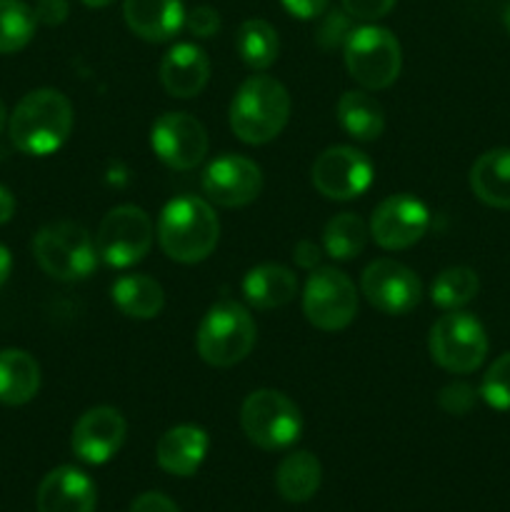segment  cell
<instances>
[{"mask_svg":"<svg viewBox=\"0 0 510 512\" xmlns=\"http://www.w3.org/2000/svg\"><path fill=\"white\" fill-rule=\"evenodd\" d=\"M153 238V220L143 208L118 205L100 223L95 250H98V258L110 268H130L150 253Z\"/></svg>","mask_w":510,"mask_h":512,"instance_id":"obj_9","label":"cell"},{"mask_svg":"<svg viewBox=\"0 0 510 512\" xmlns=\"http://www.w3.org/2000/svg\"><path fill=\"white\" fill-rule=\"evenodd\" d=\"M125 435H128V423L123 413L110 405H98V408L85 410L73 425V445L75 458L88 465H103L118 455L123 448Z\"/></svg>","mask_w":510,"mask_h":512,"instance_id":"obj_16","label":"cell"},{"mask_svg":"<svg viewBox=\"0 0 510 512\" xmlns=\"http://www.w3.org/2000/svg\"><path fill=\"white\" fill-rule=\"evenodd\" d=\"M430 358L453 375H468L483 365L488 355V335L483 323L465 310H448L430 328Z\"/></svg>","mask_w":510,"mask_h":512,"instance_id":"obj_7","label":"cell"},{"mask_svg":"<svg viewBox=\"0 0 510 512\" xmlns=\"http://www.w3.org/2000/svg\"><path fill=\"white\" fill-rule=\"evenodd\" d=\"M123 15L128 28L148 43H165L185 28L180 0H125Z\"/></svg>","mask_w":510,"mask_h":512,"instance_id":"obj_20","label":"cell"},{"mask_svg":"<svg viewBox=\"0 0 510 512\" xmlns=\"http://www.w3.org/2000/svg\"><path fill=\"white\" fill-rule=\"evenodd\" d=\"M40 390V365L18 348L0 350V403L18 408L30 403Z\"/></svg>","mask_w":510,"mask_h":512,"instance_id":"obj_22","label":"cell"},{"mask_svg":"<svg viewBox=\"0 0 510 512\" xmlns=\"http://www.w3.org/2000/svg\"><path fill=\"white\" fill-rule=\"evenodd\" d=\"M33 8L23 0H0V53L10 55L23 50L35 35Z\"/></svg>","mask_w":510,"mask_h":512,"instance_id":"obj_30","label":"cell"},{"mask_svg":"<svg viewBox=\"0 0 510 512\" xmlns=\"http://www.w3.org/2000/svg\"><path fill=\"white\" fill-rule=\"evenodd\" d=\"M243 295L255 310L283 308L298 295V278L285 265L263 263L248 270L243 278Z\"/></svg>","mask_w":510,"mask_h":512,"instance_id":"obj_21","label":"cell"},{"mask_svg":"<svg viewBox=\"0 0 510 512\" xmlns=\"http://www.w3.org/2000/svg\"><path fill=\"white\" fill-rule=\"evenodd\" d=\"M430 228V213L423 200L400 193L385 198L370 218V238L385 250H405L418 243Z\"/></svg>","mask_w":510,"mask_h":512,"instance_id":"obj_14","label":"cell"},{"mask_svg":"<svg viewBox=\"0 0 510 512\" xmlns=\"http://www.w3.org/2000/svg\"><path fill=\"white\" fill-rule=\"evenodd\" d=\"M480 390H475L473 385L468 383H450L440 390L438 405L450 415H465L475 408L478 403Z\"/></svg>","mask_w":510,"mask_h":512,"instance_id":"obj_33","label":"cell"},{"mask_svg":"<svg viewBox=\"0 0 510 512\" xmlns=\"http://www.w3.org/2000/svg\"><path fill=\"white\" fill-rule=\"evenodd\" d=\"M320 258H323V255H320V248L313 243V240H300V243L295 245L293 260L300 265V268L305 270L320 268Z\"/></svg>","mask_w":510,"mask_h":512,"instance_id":"obj_39","label":"cell"},{"mask_svg":"<svg viewBox=\"0 0 510 512\" xmlns=\"http://www.w3.org/2000/svg\"><path fill=\"white\" fill-rule=\"evenodd\" d=\"M115 308L133 320H153L158 318L165 305L163 285L150 275H123L110 288Z\"/></svg>","mask_w":510,"mask_h":512,"instance_id":"obj_24","label":"cell"},{"mask_svg":"<svg viewBox=\"0 0 510 512\" xmlns=\"http://www.w3.org/2000/svg\"><path fill=\"white\" fill-rule=\"evenodd\" d=\"M210 80V58L195 43H178L163 55L160 83L173 98L188 100L203 93Z\"/></svg>","mask_w":510,"mask_h":512,"instance_id":"obj_18","label":"cell"},{"mask_svg":"<svg viewBox=\"0 0 510 512\" xmlns=\"http://www.w3.org/2000/svg\"><path fill=\"white\" fill-rule=\"evenodd\" d=\"M235 50L250 70H268L278 60V33L265 20L250 18L235 33Z\"/></svg>","mask_w":510,"mask_h":512,"instance_id":"obj_27","label":"cell"},{"mask_svg":"<svg viewBox=\"0 0 510 512\" xmlns=\"http://www.w3.org/2000/svg\"><path fill=\"white\" fill-rule=\"evenodd\" d=\"M95 503L93 480L73 465L50 470L38 488V512H95Z\"/></svg>","mask_w":510,"mask_h":512,"instance_id":"obj_17","label":"cell"},{"mask_svg":"<svg viewBox=\"0 0 510 512\" xmlns=\"http://www.w3.org/2000/svg\"><path fill=\"white\" fill-rule=\"evenodd\" d=\"M258 338V328L245 305L220 300L203 315L195 335L198 355L213 368H230L250 355Z\"/></svg>","mask_w":510,"mask_h":512,"instance_id":"obj_4","label":"cell"},{"mask_svg":"<svg viewBox=\"0 0 510 512\" xmlns=\"http://www.w3.org/2000/svg\"><path fill=\"white\" fill-rule=\"evenodd\" d=\"M185 28L195 35V38H213L220 30V15L218 10L210 5H198L190 13H185Z\"/></svg>","mask_w":510,"mask_h":512,"instance_id":"obj_34","label":"cell"},{"mask_svg":"<svg viewBox=\"0 0 510 512\" xmlns=\"http://www.w3.org/2000/svg\"><path fill=\"white\" fill-rule=\"evenodd\" d=\"M323 480V468L320 460L308 450H295L275 470V488L280 498L288 503H308L320 488Z\"/></svg>","mask_w":510,"mask_h":512,"instance_id":"obj_25","label":"cell"},{"mask_svg":"<svg viewBox=\"0 0 510 512\" xmlns=\"http://www.w3.org/2000/svg\"><path fill=\"white\" fill-rule=\"evenodd\" d=\"M128 512H180L178 505L163 493H143L133 500Z\"/></svg>","mask_w":510,"mask_h":512,"instance_id":"obj_37","label":"cell"},{"mask_svg":"<svg viewBox=\"0 0 510 512\" xmlns=\"http://www.w3.org/2000/svg\"><path fill=\"white\" fill-rule=\"evenodd\" d=\"M83 5H88V8H105V5H110L113 0H80Z\"/></svg>","mask_w":510,"mask_h":512,"instance_id":"obj_42","label":"cell"},{"mask_svg":"<svg viewBox=\"0 0 510 512\" xmlns=\"http://www.w3.org/2000/svg\"><path fill=\"white\" fill-rule=\"evenodd\" d=\"M338 123L350 138L378 140L385 130L383 105L365 90H348L338 100Z\"/></svg>","mask_w":510,"mask_h":512,"instance_id":"obj_26","label":"cell"},{"mask_svg":"<svg viewBox=\"0 0 510 512\" xmlns=\"http://www.w3.org/2000/svg\"><path fill=\"white\" fill-rule=\"evenodd\" d=\"M280 3L285 5V10H288L293 18L300 20L320 18V15L325 13V8H328V0H280Z\"/></svg>","mask_w":510,"mask_h":512,"instance_id":"obj_38","label":"cell"},{"mask_svg":"<svg viewBox=\"0 0 510 512\" xmlns=\"http://www.w3.org/2000/svg\"><path fill=\"white\" fill-rule=\"evenodd\" d=\"M350 33H353V18H350L345 10H330V13H325V18L318 23L315 40H318L320 48L333 50L345 45Z\"/></svg>","mask_w":510,"mask_h":512,"instance_id":"obj_32","label":"cell"},{"mask_svg":"<svg viewBox=\"0 0 510 512\" xmlns=\"http://www.w3.org/2000/svg\"><path fill=\"white\" fill-rule=\"evenodd\" d=\"M288 118V90L270 75H250L230 103V128L248 145H265L278 138Z\"/></svg>","mask_w":510,"mask_h":512,"instance_id":"obj_3","label":"cell"},{"mask_svg":"<svg viewBox=\"0 0 510 512\" xmlns=\"http://www.w3.org/2000/svg\"><path fill=\"white\" fill-rule=\"evenodd\" d=\"M480 398L493 410H510V353L500 355L483 375Z\"/></svg>","mask_w":510,"mask_h":512,"instance_id":"obj_31","label":"cell"},{"mask_svg":"<svg viewBox=\"0 0 510 512\" xmlns=\"http://www.w3.org/2000/svg\"><path fill=\"white\" fill-rule=\"evenodd\" d=\"M370 228L355 213H340L323 230V250L333 260L358 258L368 243Z\"/></svg>","mask_w":510,"mask_h":512,"instance_id":"obj_28","label":"cell"},{"mask_svg":"<svg viewBox=\"0 0 510 512\" xmlns=\"http://www.w3.org/2000/svg\"><path fill=\"white\" fill-rule=\"evenodd\" d=\"M345 68L355 83L365 90H383L398 80L403 65V50L398 38L380 25L353 28L343 45Z\"/></svg>","mask_w":510,"mask_h":512,"instance_id":"obj_6","label":"cell"},{"mask_svg":"<svg viewBox=\"0 0 510 512\" xmlns=\"http://www.w3.org/2000/svg\"><path fill=\"white\" fill-rule=\"evenodd\" d=\"M470 188L490 208H510V148H495L480 155L470 168Z\"/></svg>","mask_w":510,"mask_h":512,"instance_id":"obj_23","label":"cell"},{"mask_svg":"<svg viewBox=\"0 0 510 512\" xmlns=\"http://www.w3.org/2000/svg\"><path fill=\"white\" fill-rule=\"evenodd\" d=\"M373 183V163L350 145H333L313 163V185L328 200L360 198Z\"/></svg>","mask_w":510,"mask_h":512,"instance_id":"obj_12","label":"cell"},{"mask_svg":"<svg viewBox=\"0 0 510 512\" xmlns=\"http://www.w3.org/2000/svg\"><path fill=\"white\" fill-rule=\"evenodd\" d=\"M360 290L383 315H408L423 300V283L408 265L393 258L373 260L363 270Z\"/></svg>","mask_w":510,"mask_h":512,"instance_id":"obj_11","label":"cell"},{"mask_svg":"<svg viewBox=\"0 0 510 512\" xmlns=\"http://www.w3.org/2000/svg\"><path fill=\"white\" fill-rule=\"evenodd\" d=\"M478 290L480 280L475 270L455 265V268H445L443 273L435 275L433 285H430V300L448 313V310H460L463 305H468L478 295Z\"/></svg>","mask_w":510,"mask_h":512,"instance_id":"obj_29","label":"cell"},{"mask_svg":"<svg viewBox=\"0 0 510 512\" xmlns=\"http://www.w3.org/2000/svg\"><path fill=\"white\" fill-rule=\"evenodd\" d=\"M240 425L253 445L263 450H285L303 433L298 405L280 390H255L240 408Z\"/></svg>","mask_w":510,"mask_h":512,"instance_id":"obj_8","label":"cell"},{"mask_svg":"<svg viewBox=\"0 0 510 512\" xmlns=\"http://www.w3.org/2000/svg\"><path fill=\"white\" fill-rule=\"evenodd\" d=\"M203 193L220 208H243L263 190V170L243 155H220L203 170Z\"/></svg>","mask_w":510,"mask_h":512,"instance_id":"obj_15","label":"cell"},{"mask_svg":"<svg viewBox=\"0 0 510 512\" xmlns=\"http://www.w3.org/2000/svg\"><path fill=\"white\" fill-rule=\"evenodd\" d=\"M5 123H8V110H5V103L0 100V133H3Z\"/></svg>","mask_w":510,"mask_h":512,"instance_id":"obj_43","label":"cell"},{"mask_svg":"<svg viewBox=\"0 0 510 512\" xmlns=\"http://www.w3.org/2000/svg\"><path fill=\"white\" fill-rule=\"evenodd\" d=\"M503 23H505V28H508V33H510V3L505 5V13H503Z\"/></svg>","mask_w":510,"mask_h":512,"instance_id":"obj_44","label":"cell"},{"mask_svg":"<svg viewBox=\"0 0 510 512\" xmlns=\"http://www.w3.org/2000/svg\"><path fill=\"white\" fill-rule=\"evenodd\" d=\"M220 238L213 205L195 195L170 200L158 218V243L175 263L193 265L208 258Z\"/></svg>","mask_w":510,"mask_h":512,"instance_id":"obj_2","label":"cell"},{"mask_svg":"<svg viewBox=\"0 0 510 512\" xmlns=\"http://www.w3.org/2000/svg\"><path fill=\"white\" fill-rule=\"evenodd\" d=\"M10 265H13V258H10V250L5 248V245H0V288H3V283H5V280H8Z\"/></svg>","mask_w":510,"mask_h":512,"instance_id":"obj_41","label":"cell"},{"mask_svg":"<svg viewBox=\"0 0 510 512\" xmlns=\"http://www.w3.org/2000/svg\"><path fill=\"white\" fill-rule=\"evenodd\" d=\"M33 255L43 273L65 283L88 278L98 265L95 240L83 225L70 220L43 225L33 238Z\"/></svg>","mask_w":510,"mask_h":512,"instance_id":"obj_5","label":"cell"},{"mask_svg":"<svg viewBox=\"0 0 510 512\" xmlns=\"http://www.w3.org/2000/svg\"><path fill=\"white\" fill-rule=\"evenodd\" d=\"M33 13H35V20H38V23L55 28V25L65 23V18H68V13H70V5H68V0H38L33 8Z\"/></svg>","mask_w":510,"mask_h":512,"instance_id":"obj_36","label":"cell"},{"mask_svg":"<svg viewBox=\"0 0 510 512\" xmlns=\"http://www.w3.org/2000/svg\"><path fill=\"white\" fill-rule=\"evenodd\" d=\"M15 215V198L5 185H0V225L8 223Z\"/></svg>","mask_w":510,"mask_h":512,"instance_id":"obj_40","label":"cell"},{"mask_svg":"<svg viewBox=\"0 0 510 512\" xmlns=\"http://www.w3.org/2000/svg\"><path fill=\"white\" fill-rule=\"evenodd\" d=\"M210 438L198 425H175L160 435L155 445V460L160 468L175 478H190L200 470L208 455Z\"/></svg>","mask_w":510,"mask_h":512,"instance_id":"obj_19","label":"cell"},{"mask_svg":"<svg viewBox=\"0 0 510 512\" xmlns=\"http://www.w3.org/2000/svg\"><path fill=\"white\" fill-rule=\"evenodd\" d=\"M73 105L55 88L30 90L8 118V133L25 155L45 158L65 145L73 133Z\"/></svg>","mask_w":510,"mask_h":512,"instance_id":"obj_1","label":"cell"},{"mask_svg":"<svg viewBox=\"0 0 510 512\" xmlns=\"http://www.w3.org/2000/svg\"><path fill=\"white\" fill-rule=\"evenodd\" d=\"M303 313L313 328L335 333L358 315V290L338 268H315L303 290Z\"/></svg>","mask_w":510,"mask_h":512,"instance_id":"obj_10","label":"cell"},{"mask_svg":"<svg viewBox=\"0 0 510 512\" xmlns=\"http://www.w3.org/2000/svg\"><path fill=\"white\" fill-rule=\"evenodd\" d=\"M150 145L170 170H193L208 155V130L190 113H163L150 128Z\"/></svg>","mask_w":510,"mask_h":512,"instance_id":"obj_13","label":"cell"},{"mask_svg":"<svg viewBox=\"0 0 510 512\" xmlns=\"http://www.w3.org/2000/svg\"><path fill=\"white\" fill-rule=\"evenodd\" d=\"M398 0H343V10L355 20H378L395 8Z\"/></svg>","mask_w":510,"mask_h":512,"instance_id":"obj_35","label":"cell"}]
</instances>
